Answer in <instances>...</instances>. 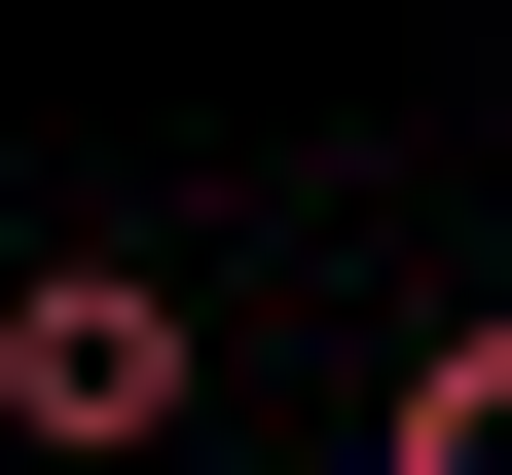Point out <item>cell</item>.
<instances>
[{
	"label": "cell",
	"mask_w": 512,
	"mask_h": 475,
	"mask_svg": "<svg viewBox=\"0 0 512 475\" xmlns=\"http://www.w3.org/2000/svg\"><path fill=\"white\" fill-rule=\"evenodd\" d=\"M183 402H220V329H183L147 256H37V293H0V439H37V475H147Z\"/></svg>",
	"instance_id": "1"
},
{
	"label": "cell",
	"mask_w": 512,
	"mask_h": 475,
	"mask_svg": "<svg viewBox=\"0 0 512 475\" xmlns=\"http://www.w3.org/2000/svg\"><path fill=\"white\" fill-rule=\"evenodd\" d=\"M366 475H512V293H476V329H439V366H403V402H366Z\"/></svg>",
	"instance_id": "2"
}]
</instances>
